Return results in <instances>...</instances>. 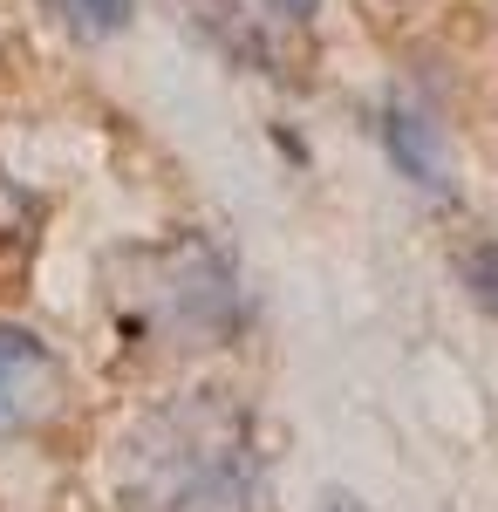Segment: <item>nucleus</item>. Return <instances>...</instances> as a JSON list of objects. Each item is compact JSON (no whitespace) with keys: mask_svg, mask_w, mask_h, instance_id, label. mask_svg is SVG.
Returning <instances> with one entry per match:
<instances>
[{"mask_svg":"<svg viewBox=\"0 0 498 512\" xmlns=\"http://www.w3.org/2000/svg\"><path fill=\"white\" fill-rule=\"evenodd\" d=\"M123 512H273L267 451L253 431V410L219 390H198L157 410L130 437V458L116 478Z\"/></svg>","mask_w":498,"mask_h":512,"instance_id":"nucleus-1","label":"nucleus"},{"mask_svg":"<svg viewBox=\"0 0 498 512\" xmlns=\"http://www.w3.org/2000/svg\"><path fill=\"white\" fill-rule=\"evenodd\" d=\"M55 403H62V355L41 335L0 321V437L35 431Z\"/></svg>","mask_w":498,"mask_h":512,"instance_id":"nucleus-2","label":"nucleus"},{"mask_svg":"<svg viewBox=\"0 0 498 512\" xmlns=\"http://www.w3.org/2000/svg\"><path fill=\"white\" fill-rule=\"evenodd\" d=\"M376 130H383L389 164H396V171H403L417 192H430V198H451V192H458V158H451L444 130L423 117V110H410V103H389L383 117H376Z\"/></svg>","mask_w":498,"mask_h":512,"instance_id":"nucleus-3","label":"nucleus"},{"mask_svg":"<svg viewBox=\"0 0 498 512\" xmlns=\"http://www.w3.org/2000/svg\"><path fill=\"white\" fill-rule=\"evenodd\" d=\"M69 21H76L82 35H116V28H130V14H137V0H55Z\"/></svg>","mask_w":498,"mask_h":512,"instance_id":"nucleus-4","label":"nucleus"},{"mask_svg":"<svg viewBox=\"0 0 498 512\" xmlns=\"http://www.w3.org/2000/svg\"><path fill=\"white\" fill-rule=\"evenodd\" d=\"M464 280H471L478 308L498 315V239H485V246H471V253H464Z\"/></svg>","mask_w":498,"mask_h":512,"instance_id":"nucleus-5","label":"nucleus"},{"mask_svg":"<svg viewBox=\"0 0 498 512\" xmlns=\"http://www.w3.org/2000/svg\"><path fill=\"white\" fill-rule=\"evenodd\" d=\"M273 7H280V14H287V21H307V14H314V7H321V0H273Z\"/></svg>","mask_w":498,"mask_h":512,"instance_id":"nucleus-6","label":"nucleus"}]
</instances>
